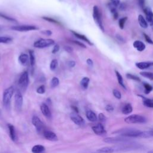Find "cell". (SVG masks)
<instances>
[{"mask_svg": "<svg viewBox=\"0 0 153 153\" xmlns=\"http://www.w3.org/2000/svg\"><path fill=\"white\" fill-rule=\"evenodd\" d=\"M143 131L134 128L125 127L118 129L114 131L112 134L117 135L118 136H122L131 139L134 138H142Z\"/></svg>", "mask_w": 153, "mask_h": 153, "instance_id": "cell-1", "label": "cell"}, {"mask_svg": "<svg viewBox=\"0 0 153 153\" xmlns=\"http://www.w3.org/2000/svg\"><path fill=\"white\" fill-rule=\"evenodd\" d=\"M124 121L128 124H144L147 119L145 116L139 114L130 115L124 118Z\"/></svg>", "mask_w": 153, "mask_h": 153, "instance_id": "cell-2", "label": "cell"}, {"mask_svg": "<svg viewBox=\"0 0 153 153\" xmlns=\"http://www.w3.org/2000/svg\"><path fill=\"white\" fill-rule=\"evenodd\" d=\"M133 139L122 137V136H117V137H106L103 139V141L107 143H112V144H121L124 143H127L133 141Z\"/></svg>", "mask_w": 153, "mask_h": 153, "instance_id": "cell-3", "label": "cell"}, {"mask_svg": "<svg viewBox=\"0 0 153 153\" xmlns=\"http://www.w3.org/2000/svg\"><path fill=\"white\" fill-rule=\"evenodd\" d=\"M14 88L13 86H11L4 90L2 96V102L4 106H5L6 108L9 107L10 105L11 99L14 94Z\"/></svg>", "mask_w": 153, "mask_h": 153, "instance_id": "cell-4", "label": "cell"}, {"mask_svg": "<svg viewBox=\"0 0 153 153\" xmlns=\"http://www.w3.org/2000/svg\"><path fill=\"white\" fill-rule=\"evenodd\" d=\"M93 17L95 22L99 26V27L100 29V30H102L103 32H104V27H103V23H102L101 13L98 7L96 5H94L93 7Z\"/></svg>", "mask_w": 153, "mask_h": 153, "instance_id": "cell-5", "label": "cell"}, {"mask_svg": "<svg viewBox=\"0 0 153 153\" xmlns=\"http://www.w3.org/2000/svg\"><path fill=\"white\" fill-rule=\"evenodd\" d=\"M53 44H54V41L53 39L41 38L35 41L33 44V45L36 48H42L50 47Z\"/></svg>", "mask_w": 153, "mask_h": 153, "instance_id": "cell-6", "label": "cell"}, {"mask_svg": "<svg viewBox=\"0 0 153 153\" xmlns=\"http://www.w3.org/2000/svg\"><path fill=\"white\" fill-rule=\"evenodd\" d=\"M32 123L38 133H43V131L45 130V127L44 124L39 119L38 117L36 115H33L32 118Z\"/></svg>", "mask_w": 153, "mask_h": 153, "instance_id": "cell-7", "label": "cell"}, {"mask_svg": "<svg viewBox=\"0 0 153 153\" xmlns=\"http://www.w3.org/2000/svg\"><path fill=\"white\" fill-rule=\"evenodd\" d=\"M18 84L19 87L23 90H25L27 88L29 84V75L27 71H25L21 74Z\"/></svg>", "mask_w": 153, "mask_h": 153, "instance_id": "cell-8", "label": "cell"}, {"mask_svg": "<svg viewBox=\"0 0 153 153\" xmlns=\"http://www.w3.org/2000/svg\"><path fill=\"white\" fill-rule=\"evenodd\" d=\"M11 29L19 31V32H25L29 30H34L38 29V27L35 25H17L13 26L11 27Z\"/></svg>", "mask_w": 153, "mask_h": 153, "instance_id": "cell-9", "label": "cell"}, {"mask_svg": "<svg viewBox=\"0 0 153 153\" xmlns=\"http://www.w3.org/2000/svg\"><path fill=\"white\" fill-rule=\"evenodd\" d=\"M70 118L75 124L78 126H82L85 124V121L83 119V118L75 112L73 111L71 113Z\"/></svg>", "mask_w": 153, "mask_h": 153, "instance_id": "cell-10", "label": "cell"}, {"mask_svg": "<svg viewBox=\"0 0 153 153\" xmlns=\"http://www.w3.org/2000/svg\"><path fill=\"white\" fill-rule=\"evenodd\" d=\"M23 99L22 94L21 92L19 90H17L14 95L15 106L17 110L18 111L21 110L23 105Z\"/></svg>", "mask_w": 153, "mask_h": 153, "instance_id": "cell-11", "label": "cell"}, {"mask_svg": "<svg viewBox=\"0 0 153 153\" xmlns=\"http://www.w3.org/2000/svg\"><path fill=\"white\" fill-rule=\"evenodd\" d=\"M93 132L97 135H103L106 133L103 125L101 123H98L92 127Z\"/></svg>", "mask_w": 153, "mask_h": 153, "instance_id": "cell-12", "label": "cell"}, {"mask_svg": "<svg viewBox=\"0 0 153 153\" xmlns=\"http://www.w3.org/2000/svg\"><path fill=\"white\" fill-rule=\"evenodd\" d=\"M42 134H43L44 137L47 140H48L50 141H57L58 140V137H57L56 134L55 133L53 132L52 131L45 129L43 131Z\"/></svg>", "mask_w": 153, "mask_h": 153, "instance_id": "cell-13", "label": "cell"}, {"mask_svg": "<svg viewBox=\"0 0 153 153\" xmlns=\"http://www.w3.org/2000/svg\"><path fill=\"white\" fill-rule=\"evenodd\" d=\"M41 111L42 114L47 118H51V113L49 107L45 103H42L40 106Z\"/></svg>", "mask_w": 153, "mask_h": 153, "instance_id": "cell-14", "label": "cell"}, {"mask_svg": "<svg viewBox=\"0 0 153 153\" xmlns=\"http://www.w3.org/2000/svg\"><path fill=\"white\" fill-rule=\"evenodd\" d=\"M136 66L140 69H148L151 66H153V62H140L136 63Z\"/></svg>", "mask_w": 153, "mask_h": 153, "instance_id": "cell-15", "label": "cell"}, {"mask_svg": "<svg viewBox=\"0 0 153 153\" xmlns=\"http://www.w3.org/2000/svg\"><path fill=\"white\" fill-rule=\"evenodd\" d=\"M8 128L9 130V134H10L11 139L13 141L16 142L17 140V136H16V130L14 126L11 124H8Z\"/></svg>", "mask_w": 153, "mask_h": 153, "instance_id": "cell-16", "label": "cell"}, {"mask_svg": "<svg viewBox=\"0 0 153 153\" xmlns=\"http://www.w3.org/2000/svg\"><path fill=\"white\" fill-rule=\"evenodd\" d=\"M133 45L139 51H142L146 48V46H145V44L143 42H142L140 41H139V40L135 41L133 42Z\"/></svg>", "mask_w": 153, "mask_h": 153, "instance_id": "cell-17", "label": "cell"}, {"mask_svg": "<svg viewBox=\"0 0 153 153\" xmlns=\"http://www.w3.org/2000/svg\"><path fill=\"white\" fill-rule=\"evenodd\" d=\"M85 115H86L87 118L91 122H95L97 120V117L96 114L91 110H89V109L87 110L86 111Z\"/></svg>", "mask_w": 153, "mask_h": 153, "instance_id": "cell-18", "label": "cell"}, {"mask_svg": "<svg viewBox=\"0 0 153 153\" xmlns=\"http://www.w3.org/2000/svg\"><path fill=\"white\" fill-rule=\"evenodd\" d=\"M71 32L74 35V36H75L77 38L79 39H81L85 42H86L87 43H88V44L92 45H93V43L86 37V36H85L84 35H82V34H81V33H77L74 30H71Z\"/></svg>", "mask_w": 153, "mask_h": 153, "instance_id": "cell-19", "label": "cell"}, {"mask_svg": "<svg viewBox=\"0 0 153 153\" xmlns=\"http://www.w3.org/2000/svg\"><path fill=\"white\" fill-rule=\"evenodd\" d=\"M132 111H133V107L129 103L125 104L121 109V112L124 115H128L131 114Z\"/></svg>", "mask_w": 153, "mask_h": 153, "instance_id": "cell-20", "label": "cell"}, {"mask_svg": "<svg viewBox=\"0 0 153 153\" xmlns=\"http://www.w3.org/2000/svg\"><path fill=\"white\" fill-rule=\"evenodd\" d=\"M146 20L149 22H151L153 20V13L151 10V9L149 7H146L143 9Z\"/></svg>", "mask_w": 153, "mask_h": 153, "instance_id": "cell-21", "label": "cell"}, {"mask_svg": "<svg viewBox=\"0 0 153 153\" xmlns=\"http://www.w3.org/2000/svg\"><path fill=\"white\" fill-rule=\"evenodd\" d=\"M45 151V147L41 145H36L32 148V153H44Z\"/></svg>", "mask_w": 153, "mask_h": 153, "instance_id": "cell-22", "label": "cell"}, {"mask_svg": "<svg viewBox=\"0 0 153 153\" xmlns=\"http://www.w3.org/2000/svg\"><path fill=\"white\" fill-rule=\"evenodd\" d=\"M29 60L28 56L26 54L22 53L19 57V62L22 65H26Z\"/></svg>", "mask_w": 153, "mask_h": 153, "instance_id": "cell-23", "label": "cell"}, {"mask_svg": "<svg viewBox=\"0 0 153 153\" xmlns=\"http://www.w3.org/2000/svg\"><path fill=\"white\" fill-rule=\"evenodd\" d=\"M140 96L143 99V103L146 107L153 108V99H148L142 96Z\"/></svg>", "mask_w": 153, "mask_h": 153, "instance_id": "cell-24", "label": "cell"}, {"mask_svg": "<svg viewBox=\"0 0 153 153\" xmlns=\"http://www.w3.org/2000/svg\"><path fill=\"white\" fill-rule=\"evenodd\" d=\"M138 22L139 24L140 25V26L142 27V28H147L148 27V23L146 21V20L144 19V17H143L142 15L140 14L138 16Z\"/></svg>", "mask_w": 153, "mask_h": 153, "instance_id": "cell-25", "label": "cell"}, {"mask_svg": "<svg viewBox=\"0 0 153 153\" xmlns=\"http://www.w3.org/2000/svg\"><path fill=\"white\" fill-rule=\"evenodd\" d=\"M89 82H90L89 78L85 76V77H84L83 78H82V79L80 81V85H81V87H82V88L84 89V90L87 89L88 86Z\"/></svg>", "mask_w": 153, "mask_h": 153, "instance_id": "cell-26", "label": "cell"}, {"mask_svg": "<svg viewBox=\"0 0 153 153\" xmlns=\"http://www.w3.org/2000/svg\"><path fill=\"white\" fill-rule=\"evenodd\" d=\"M115 75H116V76H117V80H118V82L119 83V84L124 89H126V85L124 83V81H123V76L122 75L120 74V73L119 72H118L117 71H115Z\"/></svg>", "mask_w": 153, "mask_h": 153, "instance_id": "cell-27", "label": "cell"}, {"mask_svg": "<svg viewBox=\"0 0 153 153\" xmlns=\"http://www.w3.org/2000/svg\"><path fill=\"white\" fill-rule=\"evenodd\" d=\"M109 9H110V11L114 17V19L115 20L117 19L118 17V12L116 10V8H115V6H114L112 3L111 4L109 5Z\"/></svg>", "mask_w": 153, "mask_h": 153, "instance_id": "cell-28", "label": "cell"}, {"mask_svg": "<svg viewBox=\"0 0 153 153\" xmlns=\"http://www.w3.org/2000/svg\"><path fill=\"white\" fill-rule=\"evenodd\" d=\"M140 74L146 78L149 79L150 80H153V72H146V71H143L140 72Z\"/></svg>", "mask_w": 153, "mask_h": 153, "instance_id": "cell-29", "label": "cell"}, {"mask_svg": "<svg viewBox=\"0 0 153 153\" xmlns=\"http://www.w3.org/2000/svg\"><path fill=\"white\" fill-rule=\"evenodd\" d=\"M143 85L145 88V93L146 94H149L153 89V87L147 82H143Z\"/></svg>", "mask_w": 153, "mask_h": 153, "instance_id": "cell-30", "label": "cell"}, {"mask_svg": "<svg viewBox=\"0 0 153 153\" xmlns=\"http://www.w3.org/2000/svg\"><path fill=\"white\" fill-rule=\"evenodd\" d=\"M153 137V128L147 131H143L142 134V138Z\"/></svg>", "mask_w": 153, "mask_h": 153, "instance_id": "cell-31", "label": "cell"}, {"mask_svg": "<svg viewBox=\"0 0 153 153\" xmlns=\"http://www.w3.org/2000/svg\"><path fill=\"white\" fill-rule=\"evenodd\" d=\"M29 60H30V63L31 66H33L35 63V54L33 50H29Z\"/></svg>", "mask_w": 153, "mask_h": 153, "instance_id": "cell-32", "label": "cell"}, {"mask_svg": "<svg viewBox=\"0 0 153 153\" xmlns=\"http://www.w3.org/2000/svg\"><path fill=\"white\" fill-rule=\"evenodd\" d=\"M59 84V79L57 77H53L51 80V82H50V85L51 88H55L56 87H57Z\"/></svg>", "mask_w": 153, "mask_h": 153, "instance_id": "cell-33", "label": "cell"}, {"mask_svg": "<svg viewBox=\"0 0 153 153\" xmlns=\"http://www.w3.org/2000/svg\"><path fill=\"white\" fill-rule=\"evenodd\" d=\"M127 20V17H122V18L120 19L119 22H118V25H119V27H120V29H124V25H125L126 22Z\"/></svg>", "mask_w": 153, "mask_h": 153, "instance_id": "cell-34", "label": "cell"}, {"mask_svg": "<svg viewBox=\"0 0 153 153\" xmlns=\"http://www.w3.org/2000/svg\"><path fill=\"white\" fill-rule=\"evenodd\" d=\"M13 39L9 36H0V43H9Z\"/></svg>", "mask_w": 153, "mask_h": 153, "instance_id": "cell-35", "label": "cell"}, {"mask_svg": "<svg viewBox=\"0 0 153 153\" xmlns=\"http://www.w3.org/2000/svg\"><path fill=\"white\" fill-rule=\"evenodd\" d=\"M58 65V62L56 59H53L50 65V68L51 71H54L56 69Z\"/></svg>", "mask_w": 153, "mask_h": 153, "instance_id": "cell-36", "label": "cell"}, {"mask_svg": "<svg viewBox=\"0 0 153 153\" xmlns=\"http://www.w3.org/2000/svg\"><path fill=\"white\" fill-rule=\"evenodd\" d=\"M126 77L128 78V79H132V80H134V81H140V78L137 76L136 75H133L131 74H129V73H127L126 74Z\"/></svg>", "mask_w": 153, "mask_h": 153, "instance_id": "cell-37", "label": "cell"}, {"mask_svg": "<svg viewBox=\"0 0 153 153\" xmlns=\"http://www.w3.org/2000/svg\"><path fill=\"white\" fill-rule=\"evenodd\" d=\"M0 17H1V18H3V19H5V20H8V21H10V22H16V20L15 19H14V18H13V17H10V16H7V15H5V14H2V13H0Z\"/></svg>", "mask_w": 153, "mask_h": 153, "instance_id": "cell-38", "label": "cell"}, {"mask_svg": "<svg viewBox=\"0 0 153 153\" xmlns=\"http://www.w3.org/2000/svg\"><path fill=\"white\" fill-rule=\"evenodd\" d=\"M112 93L113 95L117 99H120L121 98V94L120 91L116 89H114L112 90Z\"/></svg>", "mask_w": 153, "mask_h": 153, "instance_id": "cell-39", "label": "cell"}, {"mask_svg": "<svg viewBox=\"0 0 153 153\" xmlns=\"http://www.w3.org/2000/svg\"><path fill=\"white\" fill-rule=\"evenodd\" d=\"M45 91V86L44 85H41L40 86H39L37 89H36V92L38 94H44Z\"/></svg>", "mask_w": 153, "mask_h": 153, "instance_id": "cell-40", "label": "cell"}, {"mask_svg": "<svg viewBox=\"0 0 153 153\" xmlns=\"http://www.w3.org/2000/svg\"><path fill=\"white\" fill-rule=\"evenodd\" d=\"M143 36H144V38H145V41H146L148 43H149V44H153V41H152V39L147 34H146L145 33H143Z\"/></svg>", "mask_w": 153, "mask_h": 153, "instance_id": "cell-41", "label": "cell"}, {"mask_svg": "<svg viewBox=\"0 0 153 153\" xmlns=\"http://www.w3.org/2000/svg\"><path fill=\"white\" fill-rule=\"evenodd\" d=\"M42 19H44V20H47V21H48V22H52V23H57V24H59V23L57 20L53 19H52V18H50V17H43Z\"/></svg>", "mask_w": 153, "mask_h": 153, "instance_id": "cell-42", "label": "cell"}, {"mask_svg": "<svg viewBox=\"0 0 153 153\" xmlns=\"http://www.w3.org/2000/svg\"><path fill=\"white\" fill-rule=\"evenodd\" d=\"M98 118L100 121L104 122L106 121V117L105 116V115L103 113H100L98 115Z\"/></svg>", "mask_w": 153, "mask_h": 153, "instance_id": "cell-43", "label": "cell"}, {"mask_svg": "<svg viewBox=\"0 0 153 153\" xmlns=\"http://www.w3.org/2000/svg\"><path fill=\"white\" fill-rule=\"evenodd\" d=\"M59 48H60L59 45L58 44H55V45H54V47H53V50H52V53H53V54L56 53L57 52L59 51Z\"/></svg>", "mask_w": 153, "mask_h": 153, "instance_id": "cell-44", "label": "cell"}, {"mask_svg": "<svg viewBox=\"0 0 153 153\" xmlns=\"http://www.w3.org/2000/svg\"><path fill=\"white\" fill-rule=\"evenodd\" d=\"M105 109L108 112H112L114 111V107L111 105H107L105 106Z\"/></svg>", "mask_w": 153, "mask_h": 153, "instance_id": "cell-45", "label": "cell"}, {"mask_svg": "<svg viewBox=\"0 0 153 153\" xmlns=\"http://www.w3.org/2000/svg\"><path fill=\"white\" fill-rule=\"evenodd\" d=\"M72 42H73L74 43L77 44L78 45H79V46L82 47V48H86V46H85L83 43H82V42H79V41H73Z\"/></svg>", "mask_w": 153, "mask_h": 153, "instance_id": "cell-46", "label": "cell"}, {"mask_svg": "<svg viewBox=\"0 0 153 153\" xmlns=\"http://www.w3.org/2000/svg\"><path fill=\"white\" fill-rule=\"evenodd\" d=\"M111 1V3L115 7H117L120 4V0H110Z\"/></svg>", "mask_w": 153, "mask_h": 153, "instance_id": "cell-47", "label": "cell"}, {"mask_svg": "<svg viewBox=\"0 0 153 153\" xmlns=\"http://www.w3.org/2000/svg\"><path fill=\"white\" fill-rule=\"evenodd\" d=\"M41 33L44 34V35H46L47 36H49V35H51L52 34V32L50 30H42L41 31Z\"/></svg>", "mask_w": 153, "mask_h": 153, "instance_id": "cell-48", "label": "cell"}, {"mask_svg": "<svg viewBox=\"0 0 153 153\" xmlns=\"http://www.w3.org/2000/svg\"><path fill=\"white\" fill-rule=\"evenodd\" d=\"M87 65L89 66H93V60L91 59H87V61H86Z\"/></svg>", "mask_w": 153, "mask_h": 153, "instance_id": "cell-49", "label": "cell"}, {"mask_svg": "<svg viewBox=\"0 0 153 153\" xmlns=\"http://www.w3.org/2000/svg\"><path fill=\"white\" fill-rule=\"evenodd\" d=\"M64 49H65L66 51H68V52H69V53H71V52H72V51H73V48H72L71 47H69V46H66V47H64Z\"/></svg>", "mask_w": 153, "mask_h": 153, "instance_id": "cell-50", "label": "cell"}, {"mask_svg": "<svg viewBox=\"0 0 153 153\" xmlns=\"http://www.w3.org/2000/svg\"><path fill=\"white\" fill-rule=\"evenodd\" d=\"M75 62H74V61H69V62H68V65H69V67H71V68H73V67H74L75 66Z\"/></svg>", "mask_w": 153, "mask_h": 153, "instance_id": "cell-51", "label": "cell"}, {"mask_svg": "<svg viewBox=\"0 0 153 153\" xmlns=\"http://www.w3.org/2000/svg\"><path fill=\"white\" fill-rule=\"evenodd\" d=\"M139 4L141 8H143L144 7V3H145V0H138Z\"/></svg>", "mask_w": 153, "mask_h": 153, "instance_id": "cell-52", "label": "cell"}, {"mask_svg": "<svg viewBox=\"0 0 153 153\" xmlns=\"http://www.w3.org/2000/svg\"><path fill=\"white\" fill-rule=\"evenodd\" d=\"M71 108H72V109L74 110V112H76V113H78L79 110H78V108L76 106L72 105V106H71Z\"/></svg>", "mask_w": 153, "mask_h": 153, "instance_id": "cell-53", "label": "cell"}, {"mask_svg": "<svg viewBox=\"0 0 153 153\" xmlns=\"http://www.w3.org/2000/svg\"><path fill=\"white\" fill-rule=\"evenodd\" d=\"M1 29H2V28H1V27H0V30H1Z\"/></svg>", "mask_w": 153, "mask_h": 153, "instance_id": "cell-54", "label": "cell"}]
</instances>
